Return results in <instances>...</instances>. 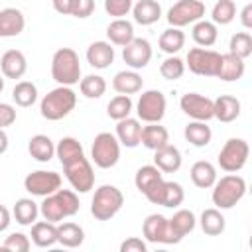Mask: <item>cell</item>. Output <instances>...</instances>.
Returning a JSON list of instances; mask_svg holds the SVG:
<instances>
[{"mask_svg":"<svg viewBox=\"0 0 252 252\" xmlns=\"http://www.w3.org/2000/svg\"><path fill=\"white\" fill-rule=\"evenodd\" d=\"M32 242L37 248H49L57 242V224L49 222V220H39L32 224Z\"/></svg>","mask_w":252,"mask_h":252,"instance_id":"obj_30","label":"cell"},{"mask_svg":"<svg viewBox=\"0 0 252 252\" xmlns=\"http://www.w3.org/2000/svg\"><path fill=\"white\" fill-rule=\"evenodd\" d=\"M199 224H201V230L209 236H219L224 232V226H226V220L220 213V209L217 207H211V209H205L201 213V219H199Z\"/></svg>","mask_w":252,"mask_h":252,"instance_id":"obj_36","label":"cell"},{"mask_svg":"<svg viewBox=\"0 0 252 252\" xmlns=\"http://www.w3.org/2000/svg\"><path fill=\"white\" fill-rule=\"evenodd\" d=\"M144 87V79L134 71V69H124V71H118L112 79V89L118 93V94H136L140 93Z\"/></svg>","mask_w":252,"mask_h":252,"instance_id":"obj_25","label":"cell"},{"mask_svg":"<svg viewBox=\"0 0 252 252\" xmlns=\"http://www.w3.org/2000/svg\"><path fill=\"white\" fill-rule=\"evenodd\" d=\"M158 45L163 53L167 55H175L177 51H181V47L185 45V33L181 32V28H167L161 32L159 39H158Z\"/></svg>","mask_w":252,"mask_h":252,"instance_id":"obj_38","label":"cell"},{"mask_svg":"<svg viewBox=\"0 0 252 252\" xmlns=\"http://www.w3.org/2000/svg\"><path fill=\"white\" fill-rule=\"evenodd\" d=\"M81 209L79 197L71 189H57L55 193L43 197V203L39 205V215L49 222H61L63 219H69L77 215Z\"/></svg>","mask_w":252,"mask_h":252,"instance_id":"obj_1","label":"cell"},{"mask_svg":"<svg viewBox=\"0 0 252 252\" xmlns=\"http://www.w3.org/2000/svg\"><path fill=\"white\" fill-rule=\"evenodd\" d=\"M124 205V195L116 185H100L91 201V215L96 220H110Z\"/></svg>","mask_w":252,"mask_h":252,"instance_id":"obj_5","label":"cell"},{"mask_svg":"<svg viewBox=\"0 0 252 252\" xmlns=\"http://www.w3.org/2000/svg\"><path fill=\"white\" fill-rule=\"evenodd\" d=\"M222 53L207 47H191L185 59V67H189L191 73L201 77H217L220 69Z\"/></svg>","mask_w":252,"mask_h":252,"instance_id":"obj_8","label":"cell"},{"mask_svg":"<svg viewBox=\"0 0 252 252\" xmlns=\"http://www.w3.org/2000/svg\"><path fill=\"white\" fill-rule=\"evenodd\" d=\"M244 71H246V67H244V59H240V57H236V55H232V53H222L220 69H219L217 79L226 81V83H230V81H238V79H242Z\"/></svg>","mask_w":252,"mask_h":252,"instance_id":"obj_31","label":"cell"},{"mask_svg":"<svg viewBox=\"0 0 252 252\" xmlns=\"http://www.w3.org/2000/svg\"><path fill=\"white\" fill-rule=\"evenodd\" d=\"M146 199L154 205H161V207H167V209H175L183 203L185 199V191L183 187L177 183V181H158L148 193H146Z\"/></svg>","mask_w":252,"mask_h":252,"instance_id":"obj_12","label":"cell"},{"mask_svg":"<svg viewBox=\"0 0 252 252\" xmlns=\"http://www.w3.org/2000/svg\"><path fill=\"white\" fill-rule=\"evenodd\" d=\"M211 22L217 26H228L236 18V4L234 0H217L211 10Z\"/></svg>","mask_w":252,"mask_h":252,"instance_id":"obj_42","label":"cell"},{"mask_svg":"<svg viewBox=\"0 0 252 252\" xmlns=\"http://www.w3.org/2000/svg\"><path fill=\"white\" fill-rule=\"evenodd\" d=\"M205 2L203 0H177L167 10V22L171 28H183L203 20Z\"/></svg>","mask_w":252,"mask_h":252,"instance_id":"obj_10","label":"cell"},{"mask_svg":"<svg viewBox=\"0 0 252 252\" xmlns=\"http://www.w3.org/2000/svg\"><path fill=\"white\" fill-rule=\"evenodd\" d=\"M106 37H108V43L124 47L126 43H130V41L136 37V35H134V26H132V22H128L126 18H114V20L106 26Z\"/></svg>","mask_w":252,"mask_h":252,"instance_id":"obj_23","label":"cell"},{"mask_svg":"<svg viewBox=\"0 0 252 252\" xmlns=\"http://www.w3.org/2000/svg\"><path fill=\"white\" fill-rule=\"evenodd\" d=\"M132 108H134V102H132V98L128 96V94H116L114 98H110V102L106 104V114L112 118V120H122V118H126V116H130V112H132Z\"/></svg>","mask_w":252,"mask_h":252,"instance_id":"obj_43","label":"cell"},{"mask_svg":"<svg viewBox=\"0 0 252 252\" xmlns=\"http://www.w3.org/2000/svg\"><path fill=\"white\" fill-rule=\"evenodd\" d=\"M181 110L193 118V120H203L209 122L213 118V98L199 94V93H185L179 100Z\"/></svg>","mask_w":252,"mask_h":252,"instance_id":"obj_16","label":"cell"},{"mask_svg":"<svg viewBox=\"0 0 252 252\" xmlns=\"http://www.w3.org/2000/svg\"><path fill=\"white\" fill-rule=\"evenodd\" d=\"M0 71L6 79H22L28 71V59L20 49H8L0 57Z\"/></svg>","mask_w":252,"mask_h":252,"instance_id":"obj_17","label":"cell"},{"mask_svg":"<svg viewBox=\"0 0 252 252\" xmlns=\"http://www.w3.org/2000/svg\"><path fill=\"white\" fill-rule=\"evenodd\" d=\"M140 134H142V124L138 118L126 116L122 120L116 122V138L120 142V146L124 148H136L140 144Z\"/></svg>","mask_w":252,"mask_h":252,"instance_id":"obj_19","label":"cell"},{"mask_svg":"<svg viewBox=\"0 0 252 252\" xmlns=\"http://www.w3.org/2000/svg\"><path fill=\"white\" fill-rule=\"evenodd\" d=\"M28 152H30V156H32L33 159L45 163V161L53 159V156H55V144H53V140H51L49 136H45V134H35V136H32L30 142H28Z\"/></svg>","mask_w":252,"mask_h":252,"instance_id":"obj_29","label":"cell"},{"mask_svg":"<svg viewBox=\"0 0 252 252\" xmlns=\"http://www.w3.org/2000/svg\"><path fill=\"white\" fill-rule=\"evenodd\" d=\"M134 0H104V12L112 18H124L132 10Z\"/></svg>","mask_w":252,"mask_h":252,"instance_id":"obj_47","label":"cell"},{"mask_svg":"<svg viewBox=\"0 0 252 252\" xmlns=\"http://www.w3.org/2000/svg\"><path fill=\"white\" fill-rule=\"evenodd\" d=\"M140 144H144L148 150H154L156 152V150L163 148L165 144H169V132L159 122H150L148 126H142Z\"/></svg>","mask_w":252,"mask_h":252,"instance_id":"obj_26","label":"cell"},{"mask_svg":"<svg viewBox=\"0 0 252 252\" xmlns=\"http://www.w3.org/2000/svg\"><path fill=\"white\" fill-rule=\"evenodd\" d=\"M10 222H12L10 211H8L4 205H0V232H4V230L10 226Z\"/></svg>","mask_w":252,"mask_h":252,"instance_id":"obj_53","label":"cell"},{"mask_svg":"<svg viewBox=\"0 0 252 252\" xmlns=\"http://www.w3.org/2000/svg\"><path fill=\"white\" fill-rule=\"evenodd\" d=\"M244 195H246V179L242 175L228 173L215 181L211 199L213 205L222 211V209H232L236 203L242 201Z\"/></svg>","mask_w":252,"mask_h":252,"instance_id":"obj_4","label":"cell"},{"mask_svg":"<svg viewBox=\"0 0 252 252\" xmlns=\"http://www.w3.org/2000/svg\"><path fill=\"white\" fill-rule=\"evenodd\" d=\"M163 179V173L156 167V165H142L138 171H136V177H134V183H136V189L146 195L158 181Z\"/></svg>","mask_w":252,"mask_h":252,"instance_id":"obj_39","label":"cell"},{"mask_svg":"<svg viewBox=\"0 0 252 252\" xmlns=\"http://www.w3.org/2000/svg\"><path fill=\"white\" fill-rule=\"evenodd\" d=\"M191 35H193V41H195L199 47H211V45L217 43L219 28H217V24H213V22H209V20H199V22L193 24Z\"/></svg>","mask_w":252,"mask_h":252,"instance_id":"obj_37","label":"cell"},{"mask_svg":"<svg viewBox=\"0 0 252 252\" xmlns=\"http://www.w3.org/2000/svg\"><path fill=\"white\" fill-rule=\"evenodd\" d=\"M240 116V100L232 94H220L213 100V118L228 124Z\"/></svg>","mask_w":252,"mask_h":252,"instance_id":"obj_18","label":"cell"},{"mask_svg":"<svg viewBox=\"0 0 252 252\" xmlns=\"http://www.w3.org/2000/svg\"><path fill=\"white\" fill-rule=\"evenodd\" d=\"M63 171H65L67 181L77 193H89L94 187V171H93L91 161L85 156L63 165Z\"/></svg>","mask_w":252,"mask_h":252,"instance_id":"obj_11","label":"cell"},{"mask_svg":"<svg viewBox=\"0 0 252 252\" xmlns=\"http://www.w3.org/2000/svg\"><path fill=\"white\" fill-rule=\"evenodd\" d=\"M146 250H148V244L138 236H130L120 244V252H146Z\"/></svg>","mask_w":252,"mask_h":252,"instance_id":"obj_49","label":"cell"},{"mask_svg":"<svg viewBox=\"0 0 252 252\" xmlns=\"http://www.w3.org/2000/svg\"><path fill=\"white\" fill-rule=\"evenodd\" d=\"M169 220V228H171V234L177 238V242H181L189 232H193L195 224H197V219H195V213L189 211V209H179L173 213Z\"/></svg>","mask_w":252,"mask_h":252,"instance_id":"obj_27","label":"cell"},{"mask_svg":"<svg viewBox=\"0 0 252 252\" xmlns=\"http://www.w3.org/2000/svg\"><path fill=\"white\" fill-rule=\"evenodd\" d=\"M87 61L94 69H106L114 61V47L108 41H93L87 47Z\"/></svg>","mask_w":252,"mask_h":252,"instance_id":"obj_21","label":"cell"},{"mask_svg":"<svg viewBox=\"0 0 252 252\" xmlns=\"http://www.w3.org/2000/svg\"><path fill=\"white\" fill-rule=\"evenodd\" d=\"M51 77L57 85L73 87L81 81V61L75 49L61 47L51 57Z\"/></svg>","mask_w":252,"mask_h":252,"instance_id":"obj_3","label":"cell"},{"mask_svg":"<svg viewBox=\"0 0 252 252\" xmlns=\"http://www.w3.org/2000/svg\"><path fill=\"white\" fill-rule=\"evenodd\" d=\"M12 215H14V219H16L18 224H22V226H32V224L35 222L37 215H39V207H37V203H35L33 199L22 197V199L16 201V205H14V209H12Z\"/></svg>","mask_w":252,"mask_h":252,"instance_id":"obj_35","label":"cell"},{"mask_svg":"<svg viewBox=\"0 0 252 252\" xmlns=\"http://www.w3.org/2000/svg\"><path fill=\"white\" fill-rule=\"evenodd\" d=\"M183 136H185V140H187L191 146H195V148H205V146L211 144L213 130H211V126H207V122H203V120H193V122H189V124L185 126Z\"/></svg>","mask_w":252,"mask_h":252,"instance_id":"obj_32","label":"cell"},{"mask_svg":"<svg viewBox=\"0 0 252 252\" xmlns=\"http://www.w3.org/2000/svg\"><path fill=\"white\" fill-rule=\"evenodd\" d=\"M2 91H4V75L0 73V93H2Z\"/></svg>","mask_w":252,"mask_h":252,"instance_id":"obj_55","label":"cell"},{"mask_svg":"<svg viewBox=\"0 0 252 252\" xmlns=\"http://www.w3.org/2000/svg\"><path fill=\"white\" fill-rule=\"evenodd\" d=\"M57 242L65 248H77L85 242V230L77 222H57Z\"/></svg>","mask_w":252,"mask_h":252,"instance_id":"obj_33","label":"cell"},{"mask_svg":"<svg viewBox=\"0 0 252 252\" xmlns=\"http://www.w3.org/2000/svg\"><path fill=\"white\" fill-rule=\"evenodd\" d=\"M16 122V108L12 104L0 102V128L12 126Z\"/></svg>","mask_w":252,"mask_h":252,"instance_id":"obj_50","label":"cell"},{"mask_svg":"<svg viewBox=\"0 0 252 252\" xmlns=\"http://www.w3.org/2000/svg\"><path fill=\"white\" fill-rule=\"evenodd\" d=\"M228 53L246 59L252 55V35L248 32H236L228 41Z\"/></svg>","mask_w":252,"mask_h":252,"instance_id":"obj_44","label":"cell"},{"mask_svg":"<svg viewBox=\"0 0 252 252\" xmlns=\"http://www.w3.org/2000/svg\"><path fill=\"white\" fill-rule=\"evenodd\" d=\"M93 12H94V0H75L71 16H75V18H79V20H85V18H89Z\"/></svg>","mask_w":252,"mask_h":252,"instance_id":"obj_48","label":"cell"},{"mask_svg":"<svg viewBox=\"0 0 252 252\" xmlns=\"http://www.w3.org/2000/svg\"><path fill=\"white\" fill-rule=\"evenodd\" d=\"M51 2H53V10H55L57 14H61V16H71L75 0H51Z\"/></svg>","mask_w":252,"mask_h":252,"instance_id":"obj_51","label":"cell"},{"mask_svg":"<svg viewBox=\"0 0 252 252\" xmlns=\"http://www.w3.org/2000/svg\"><path fill=\"white\" fill-rule=\"evenodd\" d=\"M79 91L87 98H100L106 93V81L100 75H87L79 81Z\"/></svg>","mask_w":252,"mask_h":252,"instance_id":"obj_41","label":"cell"},{"mask_svg":"<svg viewBox=\"0 0 252 252\" xmlns=\"http://www.w3.org/2000/svg\"><path fill=\"white\" fill-rule=\"evenodd\" d=\"M152 55H154L152 53V43L144 37H134L130 43H126L122 47V59L134 71L144 69L152 61Z\"/></svg>","mask_w":252,"mask_h":252,"instance_id":"obj_15","label":"cell"},{"mask_svg":"<svg viewBox=\"0 0 252 252\" xmlns=\"http://www.w3.org/2000/svg\"><path fill=\"white\" fill-rule=\"evenodd\" d=\"M8 150V134L4 132V128H0V156Z\"/></svg>","mask_w":252,"mask_h":252,"instance_id":"obj_54","label":"cell"},{"mask_svg":"<svg viewBox=\"0 0 252 252\" xmlns=\"http://www.w3.org/2000/svg\"><path fill=\"white\" fill-rule=\"evenodd\" d=\"M181 152L179 148L171 146V144H165L163 148L156 150V156H154V165L161 171V173H175L179 167H181Z\"/></svg>","mask_w":252,"mask_h":252,"instance_id":"obj_22","label":"cell"},{"mask_svg":"<svg viewBox=\"0 0 252 252\" xmlns=\"http://www.w3.org/2000/svg\"><path fill=\"white\" fill-rule=\"evenodd\" d=\"M55 156L59 158L61 165H67V163H71V161H75V159H79V158L85 156L83 144H81L77 138H73V136H65V138H61V140L57 142V146H55Z\"/></svg>","mask_w":252,"mask_h":252,"instance_id":"obj_34","label":"cell"},{"mask_svg":"<svg viewBox=\"0 0 252 252\" xmlns=\"http://www.w3.org/2000/svg\"><path fill=\"white\" fill-rule=\"evenodd\" d=\"M59 187H61V175L57 171L37 169V171L28 173L24 179V189L35 197H47L55 193Z\"/></svg>","mask_w":252,"mask_h":252,"instance_id":"obj_13","label":"cell"},{"mask_svg":"<svg viewBox=\"0 0 252 252\" xmlns=\"http://www.w3.org/2000/svg\"><path fill=\"white\" fill-rule=\"evenodd\" d=\"M189 175H191V181H193L195 187L211 189L215 185V181H217V167L207 159H199V161H195L191 165Z\"/></svg>","mask_w":252,"mask_h":252,"instance_id":"obj_28","label":"cell"},{"mask_svg":"<svg viewBox=\"0 0 252 252\" xmlns=\"http://www.w3.org/2000/svg\"><path fill=\"white\" fill-rule=\"evenodd\" d=\"M240 22H242V26H244L246 30L252 28V4H246V6L242 8V12H240Z\"/></svg>","mask_w":252,"mask_h":252,"instance_id":"obj_52","label":"cell"},{"mask_svg":"<svg viewBox=\"0 0 252 252\" xmlns=\"http://www.w3.org/2000/svg\"><path fill=\"white\" fill-rule=\"evenodd\" d=\"M165 108H167V100L165 94L158 89H150L144 91L136 102V114L138 120L150 124V122H159L165 116Z\"/></svg>","mask_w":252,"mask_h":252,"instance_id":"obj_9","label":"cell"},{"mask_svg":"<svg viewBox=\"0 0 252 252\" xmlns=\"http://www.w3.org/2000/svg\"><path fill=\"white\" fill-rule=\"evenodd\" d=\"M142 232H144V238L152 244H177V238L171 234L169 220L159 213L146 217L142 224Z\"/></svg>","mask_w":252,"mask_h":252,"instance_id":"obj_14","label":"cell"},{"mask_svg":"<svg viewBox=\"0 0 252 252\" xmlns=\"http://www.w3.org/2000/svg\"><path fill=\"white\" fill-rule=\"evenodd\" d=\"M91 158L96 167L108 169L114 167L120 159V142L114 134L110 132H100L94 136L93 146H91Z\"/></svg>","mask_w":252,"mask_h":252,"instance_id":"obj_6","label":"cell"},{"mask_svg":"<svg viewBox=\"0 0 252 252\" xmlns=\"http://www.w3.org/2000/svg\"><path fill=\"white\" fill-rule=\"evenodd\" d=\"M2 246L6 250H10V252H28L30 246H32V242H30V236L28 234H24V232H12V234L6 236V240H4Z\"/></svg>","mask_w":252,"mask_h":252,"instance_id":"obj_46","label":"cell"},{"mask_svg":"<svg viewBox=\"0 0 252 252\" xmlns=\"http://www.w3.org/2000/svg\"><path fill=\"white\" fill-rule=\"evenodd\" d=\"M248 156H250V146L244 138H228L224 142V146L220 148L217 161L222 171L236 173L246 165Z\"/></svg>","mask_w":252,"mask_h":252,"instance_id":"obj_7","label":"cell"},{"mask_svg":"<svg viewBox=\"0 0 252 252\" xmlns=\"http://www.w3.org/2000/svg\"><path fill=\"white\" fill-rule=\"evenodd\" d=\"M185 73V61L179 59L177 55H169L161 61L159 65V75L165 79V81H177L181 79Z\"/></svg>","mask_w":252,"mask_h":252,"instance_id":"obj_45","label":"cell"},{"mask_svg":"<svg viewBox=\"0 0 252 252\" xmlns=\"http://www.w3.org/2000/svg\"><path fill=\"white\" fill-rule=\"evenodd\" d=\"M12 98L18 106L28 108L37 100V87L32 81H18L12 89Z\"/></svg>","mask_w":252,"mask_h":252,"instance_id":"obj_40","label":"cell"},{"mask_svg":"<svg viewBox=\"0 0 252 252\" xmlns=\"http://www.w3.org/2000/svg\"><path fill=\"white\" fill-rule=\"evenodd\" d=\"M77 106V94L71 87L65 85H57L55 89H51L39 102V112L45 120L49 122H57L65 116H69Z\"/></svg>","mask_w":252,"mask_h":252,"instance_id":"obj_2","label":"cell"},{"mask_svg":"<svg viewBox=\"0 0 252 252\" xmlns=\"http://www.w3.org/2000/svg\"><path fill=\"white\" fill-rule=\"evenodd\" d=\"M26 18L18 8L0 10V37H16L24 32Z\"/></svg>","mask_w":252,"mask_h":252,"instance_id":"obj_20","label":"cell"},{"mask_svg":"<svg viewBox=\"0 0 252 252\" xmlns=\"http://www.w3.org/2000/svg\"><path fill=\"white\" fill-rule=\"evenodd\" d=\"M130 12L134 16V22L140 26H152L161 18V6L158 0H138Z\"/></svg>","mask_w":252,"mask_h":252,"instance_id":"obj_24","label":"cell"}]
</instances>
